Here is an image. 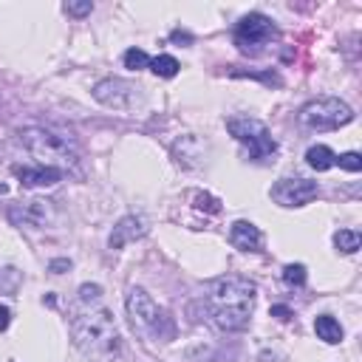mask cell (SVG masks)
<instances>
[{
	"label": "cell",
	"instance_id": "484cf974",
	"mask_svg": "<svg viewBox=\"0 0 362 362\" xmlns=\"http://www.w3.org/2000/svg\"><path fill=\"white\" fill-rule=\"evenodd\" d=\"M48 269H51L54 274H62L65 269H71V260H65V257H62V260H51V266H48Z\"/></svg>",
	"mask_w": 362,
	"mask_h": 362
},
{
	"label": "cell",
	"instance_id": "3957f363",
	"mask_svg": "<svg viewBox=\"0 0 362 362\" xmlns=\"http://www.w3.org/2000/svg\"><path fill=\"white\" fill-rule=\"evenodd\" d=\"M20 141H23V147L34 156V158H40V167H54V170H71V167H76V150H74V144L65 139V136H59V133H54V130H45V127H23L20 130Z\"/></svg>",
	"mask_w": 362,
	"mask_h": 362
},
{
	"label": "cell",
	"instance_id": "cb8c5ba5",
	"mask_svg": "<svg viewBox=\"0 0 362 362\" xmlns=\"http://www.w3.org/2000/svg\"><path fill=\"white\" fill-rule=\"evenodd\" d=\"M65 11H68L71 17H85V14L93 11V3H90V0H82V3H65Z\"/></svg>",
	"mask_w": 362,
	"mask_h": 362
},
{
	"label": "cell",
	"instance_id": "83f0119b",
	"mask_svg": "<svg viewBox=\"0 0 362 362\" xmlns=\"http://www.w3.org/2000/svg\"><path fill=\"white\" fill-rule=\"evenodd\" d=\"M173 40H175V42H192V37H189L187 31H173Z\"/></svg>",
	"mask_w": 362,
	"mask_h": 362
},
{
	"label": "cell",
	"instance_id": "e0dca14e",
	"mask_svg": "<svg viewBox=\"0 0 362 362\" xmlns=\"http://www.w3.org/2000/svg\"><path fill=\"white\" fill-rule=\"evenodd\" d=\"M156 76H164V79H173L175 74H178V59L175 57H170V54H161V57H156V59H150V65H147Z\"/></svg>",
	"mask_w": 362,
	"mask_h": 362
},
{
	"label": "cell",
	"instance_id": "5b68a950",
	"mask_svg": "<svg viewBox=\"0 0 362 362\" xmlns=\"http://www.w3.org/2000/svg\"><path fill=\"white\" fill-rule=\"evenodd\" d=\"M226 130L235 136L238 144H243L249 161L266 164V161L274 158L277 141H274L272 130H269L260 119H252V116H229V119H226Z\"/></svg>",
	"mask_w": 362,
	"mask_h": 362
},
{
	"label": "cell",
	"instance_id": "7a4b0ae2",
	"mask_svg": "<svg viewBox=\"0 0 362 362\" xmlns=\"http://www.w3.org/2000/svg\"><path fill=\"white\" fill-rule=\"evenodd\" d=\"M71 334H74V345L96 362H110L122 354V337L107 308H88L76 314Z\"/></svg>",
	"mask_w": 362,
	"mask_h": 362
},
{
	"label": "cell",
	"instance_id": "30bf717a",
	"mask_svg": "<svg viewBox=\"0 0 362 362\" xmlns=\"http://www.w3.org/2000/svg\"><path fill=\"white\" fill-rule=\"evenodd\" d=\"M8 218L20 226H45L51 221V201H42V198L23 201L20 206L8 212Z\"/></svg>",
	"mask_w": 362,
	"mask_h": 362
},
{
	"label": "cell",
	"instance_id": "ac0fdd59",
	"mask_svg": "<svg viewBox=\"0 0 362 362\" xmlns=\"http://www.w3.org/2000/svg\"><path fill=\"white\" fill-rule=\"evenodd\" d=\"M359 243H362V238H359V232H354V229H339V232H334V246H337L342 255H354V252L359 249Z\"/></svg>",
	"mask_w": 362,
	"mask_h": 362
},
{
	"label": "cell",
	"instance_id": "8992f818",
	"mask_svg": "<svg viewBox=\"0 0 362 362\" xmlns=\"http://www.w3.org/2000/svg\"><path fill=\"white\" fill-rule=\"evenodd\" d=\"M348 122H354V110L337 96H320L300 107V124L308 130H339Z\"/></svg>",
	"mask_w": 362,
	"mask_h": 362
},
{
	"label": "cell",
	"instance_id": "ba28073f",
	"mask_svg": "<svg viewBox=\"0 0 362 362\" xmlns=\"http://www.w3.org/2000/svg\"><path fill=\"white\" fill-rule=\"evenodd\" d=\"M317 192H320L317 181H308V178H280L272 187V198L280 206H305L308 201L317 198Z\"/></svg>",
	"mask_w": 362,
	"mask_h": 362
},
{
	"label": "cell",
	"instance_id": "d4e9b609",
	"mask_svg": "<svg viewBox=\"0 0 362 362\" xmlns=\"http://www.w3.org/2000/svg\"><path fill=\"white\" fill-rule=\"evenodd\" d=\"M272 317H277V320H283V322H288V320L294 317V311H291L288 305H272Z\"/></svg>",
	"mask_w": 362,
	"mask_h": 362
},
{
	"label": "cell",
	"instance_id": "603a6c76",
	"mask_svg": "<svg viewBox=\"0 0 362 362\" xmlns=\"http://www.w3.org/2000/svg\"><path fill=\"white\" fill-rule=\"evenodd\" d=\"M99 297H102V286H96V283H82L79 286V303H99Z\"/></svg>",
	"mask_w": 362,
	"mask_h": 362
},
{
	"label": "cell",
	"instance_id": "4316f807",
	"mask_svg": "<svg viewBox=\"0 0 362 362\" xmlns=\"http://www.w3.org/2000/svg\"><path fill=\"white\" fill-rule=\"evenodd\" d=\"M8 322H11V311H8L6 305H0V331H6Z\"/></svg>",
	"mask_w": 362,
	"mask_h": 362
},
{
	"label": "cell",
	"instance_id": "6da1fadb",
	"mask_svg": "<svg viewBox=\"0 0 362 362\" xmlns=\"http://www.w3.org/2000/svg\"><path fill=\"white\" fill-rule=\"evenodd\" d=\"M255 283L246 277H221L212 283L209 291V314L215 320V325L221 331H243L252 320V308H255Z\"/></svg>",
	"mask_w": 362,
	"mask_h": 362
},
{
	"label": "cell",
	"instance_id": "5bb4252c",
	"mask_svg": "<svg viewBox=\"0 0 362 362\" xmlns=\"http://www.w3.org/2000/svg\"><path fill=\"white\" fill-rule=\"evenodd\" d=\"M141 235H144L141 221H139L136 215H124V218L113 226V232H110V238H107V246H110V249H122L124 243H130V240H136V238H141Z\"/></svg>",
	"mask_w": 362,
	"mask_h": 362
},
{
	"label": "cell",
	"instance_id": "d6986e66",
	"mask_svg": "<svg viewBox=\"0 0 362 362\" xmlns=\"http://www.w3.org/2000/svg\"><path fill=\"white\" fill-rule=\"evenodd\" d=\"M305 266L303 263H288L283 266V283L286 286H305Z\"/></svg>",
	"mask_w": 362,
	"mask_h": 362
},
{
	"label": "cell",
	"instance_id": "4fadbf2b",
	"mask_svg": "<svg viewBox=\"0 0 362 362\" xmlns=\"http://www.w3.org/2000/svg\"><path fill=\"white\" fill-rule=\"evenodd\" d=\"M14 175L20 178L23 187H51L62 181V170L54 167H14Z\"/></svg>",
	"mask_w": 362,
	"mask_h": 362
},
{
	"label": "cell",
	"instance_id": "7402d4cb",
	"mask_svg": "<svg viewBox=\"0 0 362 362\" xmlns=\"http://www.w3.org/2000/svg\"><path fill=\"white\" fill-rule=\"evenodd\" d=\"M337 164H339L342 170H348V173H359V170H362V156H359L356 150H348V153L337 156Z\"/></svg>",
	"mask_w": 362,
	"mask_h": 362
},
{
	"label": "cell",
	"instance_id": "2e32d148",
	"mask_svg": "<svg viewBox=\"0 0 362 362\" xmlns=\"http://www.w3.org/2000/svg\"><path fill=\"white\" fill-rule=\"evenodd\" d=\"M314 331H317V337H320L322 342H328V345L342 342V325H339L331 314H320V317L314 320Z\"/></svg>",
	"mask_w": 362,
	"mask_h": 362
},
{
	"label": "cell",
	"instance_id": "277c9868",
	"mask_svg": "<svg viewBox=\"0 0 362 362\" xmlns=\"http://www.w3.org/2000/svg\"><path fill=\"white\" fill-rule=\"evenodd\" d=\"M124 308H127V317H130L133 331H139L144 337H153V339H161V342H170L173 339L175 325H173L170 314L164 308H158L156 300L144 288H130Z\"/></svg>",
	"mask_w": 362,
	"mask_h": 362
},
{
	"label": "cell",
	"instance_id": "9a60e30c",
	"mask_svg": "<svg viewBox=\"0 0 362 362\" xmlns=\"http://www.w3.org/2000/svg\"><path fill=\"white\" fill-rule=\"evenodd\" d=\"M305 161H308V167H314L317 173H325V170H331V167L337 164V153H334L328 144H311V147L305 150Z\"/></svg>",
	"mask_w": 362,
	"mask_h": 362
},
{
	"label": "cell",
	"instance_id": "8fae6325",
	"mask_svg": "<svg viewBox=\"0 0 362 362\" xmlns=\"http://www.w3.org/2000/svg\"><path fill=\"white\" fill-rule=\"evenodd\" d=\"M173 158H175L181 167H187V170L201 167L204 158H206V144H204L198 136L187 133V136L175 139V144H173Z\"/></svg>",
	"mask_w": 362,
	"mask_h": 362
},
{
	"label": "cell",
	"instance_id": "9c48e42d",
	"mask_svg": "<svg viewBox=\"0 0 362 362\" xmlns=\"http://www.w3.org/2000/svg\"><path fill=\"white\" fill-rule=\"evenodd\" d=\"M136 90L139 88L133 82H124V79L110 76V79H102V82L93 85V99L102 102V105H107V107H113V110H124V107L133 105Z\"/></svg>",
	"mask_w": 362,
	"mask_h": 362
},
{
	"label": "cell",
	"instance_id": "52a82bcc",
	"mask_svg": "<svg viewBox=\"0 0 362 362\" xmlns=\"http://www.w3.org/2000/svg\"><path fill=\"white\" fill-rule=\"evenodd\" d=\"M277 37H280L277 25H274L266 14H260V11H252V14L240 17L238 25H235V45H238L243 54H249V57H257V54H260L266 45H272Z\"/></svg>",
	"mask_w": 362,
	"mask_h": 362
},
{
	"label": "cell",
	"instance_id": "7c38bea8",
	"mask_svg": "<svg viewBox=\"0 0 362 362\" xmlns=\"http://www.w3.org/2000/svg\"><path fill=\"white\" fill-rule=\"evenodd\" d=\"M229 240L240 252H260V246H263V235L252 221H235L229 229Z\"/></svg>",
	"mask_w": 362,
	"mask_h": 362
},
{
	"label": "cell",
	"instance_id": "ffe728a7",
	"mask_svg": "<svg viewBox=\"0 0 362 362\" xmlns=\"http://www.w3.org/2000/svg\"><path fill=\"white\" fill-rule=\"evenodd\" d=\"M147 65H150V57H147L141 48H127V51H124V68L141 71V68H147Z\"/></svg>",
	"mask_w": 362,
	"mask_h": 362
},
{
	"label": "cell",
	"instance_id": "44dd1931",
	"mask_svg": "<svg viewBox=\"0 0 362 362\" xmlns=\"http://www.w3.org/2000/svg\"><path fill=\"white\" fill-rule=\"evenodd\" d=\"M195 209H201V212H209V215H218L221 212V201L218 198H212L209 192H195Z\"/></svg>",
	"mask_w": 362,
	"mask_h": 362
}]
</instances>
